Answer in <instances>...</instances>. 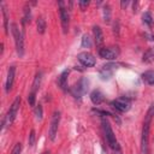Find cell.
Returning a JSON list of instances; mask_svg holds the SVG:
<instances>
[{
	"label": "cell",
	"mask_w": 154,
	"mask_h": 154,
	"mask_svg": "<svg viewBox=\"0 0 154 154\" xmlns=\"http://www.w3.org/2000/svg\"><path fill=\"white\" fill-rule=\"evenodd\" d=\"M142 61L143 63H153L154 61V47H150L148 48L144 53H143V57H142Z\"/></svg>",
	"instance_id": "cell-18"
},
{
	"label": "cell",
	"mask_w": 154,
	"mask_h": 154,
	"mask_svg": "<svg viewBox=\"0 0 154 154\" xmlns=\"http://www.w3.org/2000/svg\"><path fill=\"white\" fill-rule=\"evenodd\" d=\"M88 87H89V81L84 77L79 78V81L77 83L73 84V87L70 89V93L72 94V96L75 99H81L88 90Z\"/></svg>",
	"instance_id": "cell-5"
},
{
	"label": "cell",
	"mask_w": 154,
	"mask_h": 154,
	"mask_svg": "<svg viewBox=\"0 0 154 154\" xmlns=\"http://www.w3.org/2000/svg\"><path fill=\"white\" fill-rule=\"evenodd\" d=\"M102 129H103V134H105V137H106V141L108 143V146L114 150V152H120V147L117 142V138H116V135L109 125V123L103 119L102 120Z\"/></svg>",
	"instance_id": "cell-4"
},
{
	"label": "cell",
	"mask_w": 154,
	"mask_h": 154,
	"mask_svg": "<svg viewBox=\"0 0 154 154\" xmlns=\"http://www.w3.org/2000/svg\"><path fill=\"white\" fill-rule=\"evenodd\" d=\"M78 6L81 7V10H85L88 6H89V1H87V0H82V1H78Z\"/></svg>",
	"instance_id": "cell-29"
},
{
	"label": "cell",
	"mask_w": 154,
	"mask_h": 154,
	"mask_svg": "<svg viewBox=\"0 0 154 154\" xmlns=\"http://www.w3.org/2000/svg\"><path fill=\"white\" fill-rule=\"evenodd\" d=\"M41 81H42V72L38 71V72L36 73V76L34 77V81H32V84H31V90H30V93L36 94V91L38 90V88H40V85H41Z\"/></svg>",
	"instance_id": "cell-17"
},
{
	"label": "cell",
	"mask_w": 154,
	"mask_h": 154,
	"mask_svg": "<svg viewBox=\"0 0 154 154\" xmlns=\"http://www.w3.org/2000/svg\"><path fill=\"white\" fill-rule=\"evenodd\" d=\"M36 26H37V32L38 34H43L46 30V20L43 17H40L36 22Z\"/></svg>",
	"instance_id": "cell-22"
},
{
	"label": "cell",
	"mask_w": 154,
	"mask_h": 154,
	"mask_svg": "<svg viewBox=\"0 0 154 154\" xmlns=\"http://www.w3.org/2000/svg\"><path fill=\"white\" fill-rule=\"evenodd\" d=\"M35 130L32 129L31 131H30V135H29V138H28V143H29V146L30 147H32L34 146V143H35Z\"/></svg>",
	"instance_id": "cell-26"
},
{
	"label": "cell",
	"mask_w": 154,
	"mask_h": 154,
	"mask_svg": "<svg viewBox=\"0 0 154 154\" xmlns=\"http://www.w3.org/2000/svg\"><path fill=\"white\" fill-rule=\"evenodd\" d=\"M30 20H31V8H30L29 4H25V6H24V14H23V18H22L23 26L26 23H30Z\"/></svg>",
	"instance_id": "cell-19"
},
{
	"label": "cell",
	"mask_w": 154,
	"mask_h": 154,
	"mask_svg": "<svg viewBox=\"0 0 154 154\" xmlns=\"http://www.w3.org/2000/svg\"><path fill=\"white\" fill-rule=\"evenodd\" d=\"M117 67H118L117 64H114V63H108V64L102 65V66L100 67L99 75H100V77H101L102 79H108V78L112 77V75H113V72H114V70H116Z\"/></svg>",
	"instance_id": "cell-11"
},
{
	"label": "cell",
	"mask_w": 154,
	"mask_h": 154,
	"mask_svg": "<svg viewBox=\"0 0 154 154\" xmlns=\"http://www.w3.org/2000/svg\"><path fill=\"white\" fill-rule=\"evenodd\" d=\"M99 55L106 60H114L119 55L118 47H102L99 49Z\"/></svg>",
	"instance_id": "cell-9"
},
{
	"label": "cell",
	"mask_w": 154,
	"mask_h": 154,
	"mask_svg": "<svg viewBox=\"0 0 154 154\" xmlns=\"http://www.w3.org/2000/svg\"><path fill=\"white\" fill-rule=\"evenodd\" d=\"M142 81L148 85H154V70H147L142 75Z\"/></svg>",
	"instance_id": "cell-16"
},
{
	"label": "cell",
	"mask_w": 154,
	"mask_h": 154,
	"mask_svg": "<svg viewBox=\"0 0 154 154\" xmlns=\"http://www.w3.org/2000/svg\"><path fill=\"white\" fill-rule=\"evenodd\" d=\"M90 46H91V40H90V37H89L88 35H83V36H82V47L89 48Z\"/></svg>",
	"instance_id": "cell-25"
},
{
	"label": "cell",
	"mask_w": 154,
	"mask_h": 154,
	"mask_svg": "<svg viewBox=\"0 0 154 154\" xmlns=\"http://www.w3.org/2000/svg\"><path fill=\"white\" fill-rule=\"evenodd\" d=\"M93 34H94V41H95V45L96 46H101L102 42H103V34H102V30L99 25H94L93 26Z\"/></svg>",
	"instance_id": "cell-14"
},
{
	"label": "cell",
	"mask_w": 154,
	"mask_h": 154,
	"mask_svg": "<svg viewBox=\"0 0 154 154\" xmlns=\"http://www.w3.org/2000/svg\"><path fill=\"white\" fill-rule=\"evenodd\" d=\"M69 73H70V71L66 69V70H64V71L59 75V77H58V85H59L60 89H63L64 91L67 90V76H69Z\"/></svg>",
	"instance_id": "cell-13"
},
{
	"label": "cell",
	"mask_w": 154,
	"mask_h": 154,
	"mask_svg": "<svg viewBox=\"0 0 154 154\" xmlns=\"http://www.w3.org/2000/svg\"><path fill=\"white\" fill-rule=\"evenodd\" d=\"M11 31L14 38V45H16V51L19 57L24 55V30H20L17 23L11 24Z\"/></svg>",
	"instance_id": "cell-2"
},
{
	"label": "cell",
	"mask_w": 154,
	"mask_h": 154,
	"mask_svg": "<svg viewBox=\"0 0 154 154\" xmlns=\"http://www.w3.org/2000/svg\"><path fill=\"white\" fill-rule=\"evenodd\" d=\"M35 95L36 94H34V93H29V95H28V102H29L30 106H34L35 105V100H36V96Z\"/></svg>",
	"instance_id": "cell-28"
},
{
	"label": "cell",
	"mask_w": 154,
	"mask_h": 154,
	"mask_svg": "<svg viewBox=\"0 0 154 154\" xmlns=\"http://www.w3.org/2000/svg\"><path fill=\"white\" fill-rule=\"evenodd\" d=\"M77 59L85 67H91V66H94L96 64V60H95L94 55L90 54L89 52H82V53H79L77 55Z\"/></svg>",
	"instance_id": "cell-10"
},
{
	"label": "cell",
	"mask_w": 154,
	"mask_h": 154,
	"mask_svg": "<svg viewBox=\"0 0 154 154\" xmlns=\"http://www.w3.org/2000/svg\"><path fill=\"white\" fill-rule=\"evenodd\" d=\"M42 116H43L42 105H41V103H37L36 107H35V117H36L37 120H41V119H42Z\"/></svg>",
	"instance_id": "cell-24"
},
{
	"label": "cell",
	"mask_w": 154,
	"mask_h": 154,
	"mask_svg": "<svg viewBox=\"0 0 154 154\" xmlns=\"http://www.w3.org/2000/svg\"><path fill=\"white\" fill-rule=\"evenodd\" d=\"M59 14H60V22H61L63 31L67 32L69 23H70V14H69V10L65 7V4L63 1H59Z\"/></svg>",
	"instance_id": "cell-8"
},
{
	"label": "cell",
	"mask_w": 154,
	"mask_h": 154,
	"mask_svg": "<svg viewBox=\"0 0 154 154\" xmlns=\"http://www.w3.org/2000/svg\"><path fill=\"white\" fill-rule=\"evenodd\" d=\"M120 5H122V8H125V7L129 5V1H122Z\"/></svg>",
	"instance_id": "cell-30"
},
{
	"label": "cell",
	"mask_w": 154,
	"mask_h": 154,
	"mask_svg": "<svg viewBox=\"0 0 154 154\" xmlns=\"http://www.w3.org/2000/svg\"><path fill=\"white\" fill-rule=\"evenodd\" d=\"M20 101H22V100H20V96H17V97L14 99V101L12 102V105L10 106V108H8L7 113H6V116H5L4 119H2V129H4L5 126L11 125V124L14 122L16 116H17V113H18V111H19Z\"/></svg>",
	"instance_id": "cell-3"
},
{
	"label": "cell",
	"mask_w": 154,
	"mask_h": 154,
	"mask_svg": "<svg viewBox=\"0 0 154 154\" xmlns=\"http://www.w3.org/2000/svg\"><path fill=\"white\" fill-rule=\"evenodd\" d=\"M103 99H105V96L101 93V90H99V89H95L90 93V100L94 105H100L103 101Z\"/></svg>",
	"instance_id": "cell-15"
},
{
	"label": "cell",
	"mask_w": 154,
	"mask_h": 154,
	"mask_svg": "<svg viewBox=\"0 0 154 154\" xmlns=\"http://www.w3.org/2000/svg\"><path fill=\"white\" fill-rule=\"evenodd\" d=\"M20 152H22V143L18 142V143L14 144V147H13L11 154H20Z\"/></svg>",
	"instance_id": "cell-27"
},
{
	"label": "cell",
	"mask_w": 154,
	"mask_h": 154,
	"mask_svg": "<svg viewBox=\"0 0 154 154\" xmlns=\"http://www.w3.org/2000/svg\"><path fill=\"white\" fill-rule=\"evenodd\" d=\"M111 106H112L116 111H118V112H120V113H124V112H128V111L130 109L131 102H130V100L126 99V97H118V99H116V100H113V101L111 102Z\"/></svg>",
	"instance_id": "cell-7"
},
{
	"label": "cell",
	"mask_w": 154,
	"mask_h": 154,
	"mask_svg": "<svg viewBox=\"0 0 154 154\" xmlns=\"http://www.w3.org/2000/svg\"><path fill=\"white\" fill-rule=\"evenodd\" d=\"M154 116V103L150 105L149 109L147 111L143 120V126H142V136H141V150L143 154H148V143H149V130H150V123Z\"/></svg>",
	"instance_id": "cell-1"
},
{
	"label": "cell",
	"mask_w": 154,
	"mask_h": 154,
	"mask_svg": "<svg viewBox=\"0 0 154 154\" xmlns=\"http://www.w3.org/2000/svg\"><path fill=\"white\" fill-rule=\"evenodd\" d=\"M42 154H49V152H43Z\"/></svg>",
	"instance_id": "cell-31"
},
{
	"label": "cell",
	"mask_w": 154,
	"mask_h": 154,
	"mask_svg": "<svg viewBox=\"0 0 154 154\" xmlns=\"http://www.w3.org/2000/svg\"><path fill=\"white\" fill-rule=\"evenodd\" d=\"M14 75H16V66H10V69L7 71L6 83H5V90L7 93L12 89V85H13V82H14Z\"/></svg>",
	"instance_id": "cell-12"
},
{
	"label": "cell",
	"mask_w": 154,
	"mask_h": 154,
	"mask_svg": "<svg viewBox=\"0 0 154 154\" xmlns=\"http://www.w3.org/2000/svg\"><path fill=\"white\" fill-rule=\"evenodd\" d=\"M102 12H103V20L106 23H108L111 20V7L109 5H103V8H102Z\"/></svg>",
	"instance_id": "cell-23"
},
{
	"label": "cell",
	"mask_w": 154,
	"mask_h": 154,
	"mask_svg": "<svg viewBox=\"0 0 154 154\" xmlns=\"http://www.w3.org/2000/svg\"><path fill=\"white\" fill-rule=\"evenodd\" d=\"M59 123H60V112L55 111L53 113V116H52L51 125H49V130H48V137L52 141L55 140V136H57V132H58V128H59Z\"/></svg>",
	"instance_id": "cell-6"
},
{
	"label": "cell",
	"mask_w": 154,
	"mask_h": 154,
	"mask_svg": "<svg viewBox=\"0 0 154 154\" xmlns=\"http://www.w3.org/2000/svg\"><path fill=\"white\" fill-rule=\"evenodd\" d=\"M0 7H1L2 18H4V29H5V32L8 34V14H7V10H6V7H5L4 4H1Z\"/></svg>",
	"instance_id": "cell-20"
},
{
	"label": "cell",
	"mask_w": 154,
	"mask_h": 154,
	"mask_svg": "<svg viewBox=\"0 0 154 154\" xmlns=\"http://www.w3.org/2000/svg\"><path fill=\"white\" fill-rule=\"evenodd\" d=\"M142 20H143V23L147 24L148 26H153V24H154V19H153L152 13H150L149 11H147V12H144V13L142 14Z\"/></svg>",
	"instance_id": "cell-21"
}]
</instances>
